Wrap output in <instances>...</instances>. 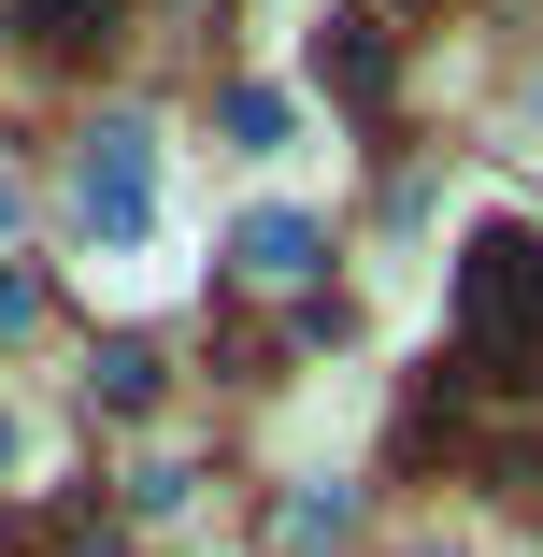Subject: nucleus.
I'll return each mask as SVG.
<instances>
[{"instance_id":"obj_1","label":"nucleus","mask_w":543,"mask_h":557,"mask_svg":"<svg viewBox=\"0 0 543 557\" xmlns=\"http://www.w3.org/2000/svg\"><path fill=\"white\" fill-rule=\"evenodd\" d=\"M458 344L501 386H543V244L529 230H472V258H458Z\"/></svg>"},{"instance_id":"obj_2","label":"nucleus","mask_w":543,"mask_h":557,"mask_svg":"<svg viewBox=\"0 0 543 557\" xmlns=\"http://www.w3.org/2000/svg\"><path fill=\"white\" fill-rule=\"evenodd\" d=\"M72 230H86L100 258H144V244H158V129H144V115H100V129H86V158H72Z\"/></svg>"},{"instance_id":"obj_3","label":"nucleus","mask_w":543,"mask_h":557,"mask_svg":"<svg viewBox=\"0 0 543 557\" xmlns=\"http://www.w3.org/2000/svg\"><path fill=\"white\" fill-rule=\"evenodd\" d=\"M230 272L244 286H314V272H330V230H314L300 200H258L244 230H230Z\"/></svg>"},{"instance_id":"obj_4","label":"nucleus","mask_w":543,"mask_h":557,"mask_svg":"<svg viewBox=\"0 0 543 557\" xmlns=\"http://www.w3.org/2000/svg\"><path fill=\"white\" fill-rule=\"evenodd\" d=\"M344 529H358V486H300L286 500V557H330Z\"/></svg>"},{"instance_id":"obj_5","label":"nucleus","mask_w":543,"mask_h":557,"mask_svg":"<svg viewBox=\"0 0 543 557\" xmlns=\"http://www.w3.org/2000/svg\"><path fill=\"white\" fill-rule=\"evenodd\" d=\"M286 129H300L286 86H230V144H244V158H286Z\"/></svg>"},{"instance_id":"obj_6","label":"nucleus","mask_w":543,"mask_h":557,"mask_svg":"<svg viewBox=\"0 0 543 557\" xmlns=\"http://www.w3.org/2000/svg\"><path fill=\"white\" fill-rule=\"evenodd\" d=\"M330 86H344V100H372V86H386V44H372L358 15H330Z\"/></svg>"},{"instance_id":"obj_7","label":"nucleus","mask_w":543,"mask_h":557,"mask_svg":"<svg viewBox=\"0 0 543 557\" xmlns=\"http://www.w3.org/2000/svg\"><path fill=\"white\" fill-rule=\"evenodd\" d=\"M15 15H29V44H100L115 0H15Z\"/></svg>"},{"instance_id":"obj_8","label":"nucleus","mask_w":543,"mask_h":557,"mask_svg":"<svg viewBox=\"0 0 543 557\" xmlns=\"http://www.w3.org/2000/svg\"><path fill=\"white\" fill-rule=\"evenodd\" d=\"M0 244H15V172H0Z\"/></svg>"},{"instance_id":"obj_9","label":"nucleus","mask_w":543,"mask_h":557,"mask_svg":"<svg viewBox=\"0 0 543 557\" xmlns=\"http://www.w3.org/2000/svg\"><path fill=\"white\" fill-rule=\"evenodd\" d=\"M415 557H472V543H415Z\"/></svg>"},{"instance_id":"obj_10","label":"nucleus","mask_w":543,"mask_h":557,"mask_svg":"<svg viewBox=\"0 0 543 557\" xmlns=\"http://www.w3.org/2000/svg\"><path fill=\"white\" fill-rule=\"evenodd\" d=\"M529 115H543V86H529Z\"/></svg>"}]
</instances>
